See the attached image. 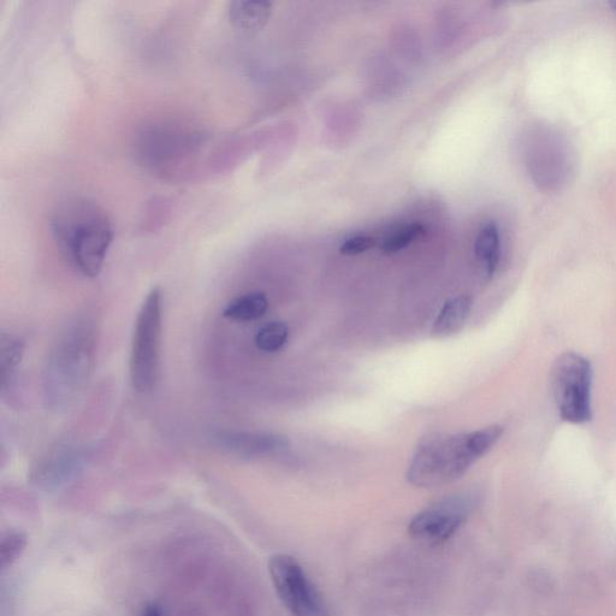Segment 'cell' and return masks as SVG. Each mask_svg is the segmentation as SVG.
<instances>
[{"instance_id":"cell-7","label":"cell","mask_w":616,"mask_h":616,"mask_svg":"<svg viewBox=\"0 0 616 616\" xmlns=\"http://www.w3.org/2000/svg\"><path fill=\"white\" fill-rule=\"evenodd\" d=\"M470 509L471 503L465 497H449L418 513L408 525V533L425 546H441L464 525Z\"/></svg>"},{"instance_id":"cell-12","label":"cell","mask_w":616,"mask_h":616,"mask_svg":"<svg viewBox=\"0 0 616 616\" xmlns=\"http://www.w3.org/2000/svg\"><path fill=\"white\" fill-rule=\"evenodd\" d=\"M269 308V300L264 293H248L231 300L224 307L223 316L234 322H252L262 318Z\"/></svg>"},{"instance_id":"cell-20","label":"cell","mask_w":616,"mask_h":616,"mask_svg":"<svg viewBox=\"0 0 616 616\" xmlns=\"http://www.w3.org/2000/svg\"><path fill=\"white\" fill-rule=\"evenodd\" d=\"M610 5H612L613 9L616 11V2L610 3Z\"/></svg>"},{"instance_id":"cell-11","label":"cell","mask_w":616,"mask_h":616,"mask_svg":"<svg viewBox=\"0 0 616 616\" xmlns=\"http://www.w3.org/2000/svg\"><path fill=\"white\" fill-rule=\"evenodd\" d=\"M472 306L473 299L467 295L446 302L432 327V335L444 339L459 333L470 317Z\"/></svg>"},{"instance_id":"cell-13","label":"cell","mask_w":616,"mask_h":616,"mask_svg":"<svg viewBox=\"0 0 616 616\" xmlns=\"http://www.w3.org/2000/svg\"><path fill=\"white\" fill-rule=\"evenodd\" d=\"M476 256L489 277L495 274L500 263V231L495 223H488L479 231L475 245Z\"/></svg>"},{"instance_id":"cell-15","label":"cell","mask_w":616,"mask_h":616,"mask_svg":"<svg viewBox=\"0 0 616 616\" xmlns=\"http://www.w3.org/2000/svg\"><path fill=\"white\" fill-rule=\"evenodd\" d=\"M289 329L286 323L271 322L258 331L256 346L259 351L275 353L286 345Z\"/></svg>"},{"instance_id":"cell-19","label":"cell","mask_w":616,"mask_h":616,"mask_svg":"<svg viewBox=\"0 0 616 616\" xmlns=\"http://www.w3.org/2000/svg\"><path fill=\"white\" fill-rule=\"evenodd\" d=\"M140 616H163V609L157 606V604H150Z\"/></svg>"},{"instance_id":"cell-4","label":"cell","mask_w":616,"mask_h":616,"mask_svg":"<svg viewBox=\"0 0 616 616\" xmlns=\"http://www.w3.org/2000/svg\"><path fill=\"white\" fill-rule=\"evenodd\" d=\"M162 329L163 294L161 289L153 288L136 317L130 349V378L139 393H150L156 388L161 366Z\"/></svg>"},{"instance_id":"cell-1","label":"cell","mask_w":616,"mask_h":616,"mask_svg":"<svg viewBox=\"0 0 616 616\" xmlns=\"http://www.w3.org/2000/svg\"><path fill=\"white\" fill-rule=\"evenodd\" d=\"M97 328L91 316L76 317L47 358L43 385L47 406L63 411L84 394L96 364Z\"/></svg>"},{"instance_id":"cell-16","label":"cell","mask_w":616,"mask_h":616,"mask_svg":"<svg viewBox=\"0 0 616 616\" xmlns=\"http://www.w3.org/2000/svg\"><path fill=\"white\" fill-rule=\"evenodd\" d=\"M423 235H425V228L422 224L407 225L383 242L382 252L388 254V256L398 253L412 245L417 239L422 238Z\"/></svg>"},{"instance_id":"cell-8","label":"cell","mask_w":616,"mask_h":616,"mask_svg":"<svg viewBox=\"0 0 616 616\" xmlns=\"http://www.w3.org/2000/svg\"><path fill=\"white\" fill-rule=\"evenodd\" d=\"M87 458L86 449L70 444L53 449L33 467L32 484L45 491L61 489L80 475Z\"/></svg>"},{"instance_id":"cell-3","label":"cell","mask_w":616,"mask_h":616,"mask_svg":"<svg viewBox=\"0 0 616 616\" xmlns=\"http://www.w3.org/2000/svg\"><path fill=\"white\" fill-rule=\"evenodd\" d=\"M502 434V426L493 425L424 444L408 467V483L431 489L458 481L499 442Z\"/></svg>"},{"instance_id":"cell-9","label":"cell","mask_w":616,"mask_h":616,"mask_svg":"<svg viewBox=\"0 0 616 616\" xmlns=\"http://www.w3.org/2000/svg\"><path fill=\"white\" fill-rule=\"evenodd\" d=\"M213 443L223 452L246 459L276 454L289 446L286 437L247 431L218 432L213 436Z\"/></svg>"},{"instance_id":"cell-17","label":"cell","mask_w":616,"mask_h":616,"mask_svg":"<svg viewBox=\"0 0 616 616\" xmlns=\"http://www.w3.org/2000/svg\"><path fill=\"white\" fill-rule=\"evenodd\" d=\"M376 242V239L371 238V236H354L340 247V252L345 256H358V254L365 253L375 247Z\"/></svg>"},{"instance_id":"cell-14","label":"cell","mask_w":616,"mask_h":616,"mask_svg":"<svg viewBox=\"0 0 616 616\" xmlns=\"http://www.w3.org/2000/svg\"><path fill=\"white\" fill-rule=\"evenodd\" d=\"M25 353V342L13 334L0 337V367L3 371V390L11 387Z\"/></svg>"},{"instance_id":"cell-5","label":"cell","mask_w":616,"mask_h":616,"mask_svg":"<svg viewBox=\"0 0 616 616\" xmlns=\"http://www.w3.org/2000/svg\"><path fill=\"white\" fill-rule=\"evenodd\" d=\"M592 367L577 353H565L555 361L552 387L560 417L572 424L588 423L591 412Z\"/></svg>"},{"instance_id":"cell-2","label":"cell","mask_w":616,"mask_h":616,"mask_svg":"<svg viewBox=\"0 0 616 616\" xmlns=\"http://www.w3.org/2000/svg\"><path fill=\"white\" fill-rule=\"evenodd\" d=\"M51 230L59 250L76 271L90 278L102 272L114 228L97 204L84 198L64 201L53 213Z\"/></svg>"},{"instance_id":"cell-10","label":"cell","mask_w":616,"mask_h":616,"mask_svg":"<svg viewBox=\"0 0 616 616\" xmlns=\"http://www.w3.org/2000/svg\"><path fill=\"white\" fill-rule=\"evenodd\" d=\"M271 3L233 2L229 4V21L241 33L256 34L268 25Z\"/></svg>"},{"instance_id":"cell-6","label":"cell","mask_w":616,"mask_h":616,"mask_svg":"<svg viewBox=\"0 0 616 616\" xmlns=\"http://www.w3.org/2000/svg\"><path fill=\"white\" fill-rule=\"evenodd\" d=\"M272 584L283 606L293 616H323L321 595L293 556L277 554L269 561Z\"/></svg>"},{"instance_id":"cell-18","label":"cell","mask_w":616,"mask_h":616,"mask_svg":"<svg viewBox=\"0 0 616 616\" xmlns=\"http://www.w3.org/2000/svg\"><path fill=\"white\" fill-rule=\"evenodd\" d=\"M22 548L23 538H21L20 535H11L3 544V554L9 552V554L3 558L4 564L5 561L14 560Z\"/></svg>"}]
</instances>
